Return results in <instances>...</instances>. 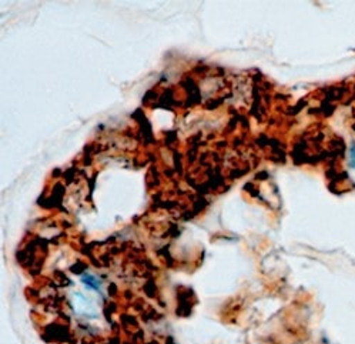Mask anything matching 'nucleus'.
I'll return each mask as SVG.
<instances>
[{
  "instance_id": "nucleus-1",
  "label": "nucleus",
  "mask_w": 355,
  "mask_h": 344,
  "mask_svg": "<svg viewBox=\"0 0 355 344\" xmlns=\"http://www.w3.org/2000/svg\"><path fill=\"white\" fill-rule=\"evenodd\" d=\"M349 157H351V163L355 166V146L351 149V153H349Z\"/></svg>"
}]
</instances>
